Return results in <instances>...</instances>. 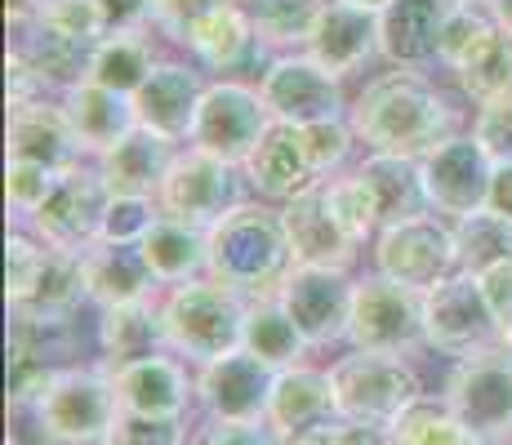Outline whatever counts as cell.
Here are the masks:
<instances>
[{
	"label": "cell",
	"mask_w": 512,
	"mask_h": 445,
	"mask_svg": "<svg viewBox=\"0 0 512 445\" xmlns=\"http://www.w3.org/2000/svg\"><path fill=\"white\" fill-rule=\"evenodd\" d=\"M348 125L357 143H366L370 152L423 161L432 147H441L455 134V112L437 85L401 67V72H383L379 81L361 89L357 103L348 107Z\"/></svg>",
	"instance_id": "obj_1"
},
{
	"label": "cell",
	"mask_w": 512,
	"mask_h": 445,
	"mask_svg": "<svg viewBox=\"0 0 512 445\" xmlns=\"http://www.w3.org/2000/svg\"><path fill=\"white\" fill-rule=\"evenodd\" d=\"M210 241V272L219 285L236 290L241 299L277 294L285 272L294 267L290 236H285L281 210L259 201H241L205 232Z\"/></svg>",
	"instance_id": "obj_2"
},
{
	"label": "cell",
	"mask_w": 512,
	"mask_h": 445,
	"mask_svg": "<svg viewBox=\"0 0 512 445\" xmlns=\"http://www.w3.org/2000/svg\"><path fill=\"white\" fill-rule=\"evenodd\" d=\"M250 299L219 285L214 276H196V281L170 285L156 299L161 312V343L165 352L183 356L187 365H210L219 356L241 348V325Z\"/></svg>",
	"instance_id": "obj_3"
},
{
	"label": "cell",
	"mask_w": 512,
	"mask_h": 445,
	"mask_svg": "<svg viewBox=\"0 0 512 445\" xmlns=\"http://www.w3.org/2000/svg\"><path fill=\"white\" fill-rule=\"evenodd\" d=\"M27 414H32V428L41 445H103L121 405H116L112 374H107L103 361L98 365L67 361Z\"/></svg>",
	"instance_id": "obj_4"
},
{
	"label": "cell",
	"mask_w": 512,
	"mask_h": 445,
	"mask_svg": "<svg viewBox=\"0 0 512 445\" xmlns=\"http://www.w3.org/2000/svg\"><path fill=\"white\" fill-rule=\"evenodd\" d=\"M330 383H334V410H339V419L383 423V428H388L410 401L423 397L415 365H410L406 356H388V352L348 348L330 365Z\"/></svg>",
	"instance_id": "obj_5"
},
{
	"label": "cell",
	"mask_w": 512,
	"mask_h": 445,
	"mask_svg": "<svg viewBox=\"0 0 512 445\" xmlns=\"http://www.w3.org/2000/svg\"><path fill=\"white\" fill-rule=\"evenodd\" d=\"M374 272L419 294L450 281L455 272H464L455 223H446V214H415V219L388 223L374 236Z\"/></svg>",
	"instance_id": "obj_6"
},
{
	"label": "cell",
	"mask_w": 512,
	"mask_h": 445,
	"mask_svg": "<svg viewBox=\"0 0 512 445\" xmlns=\"http://www.w3.org/2000/svg\"><path fill=\"white\" fill-rule=\"evenodd\" d=\"M348 348L357 352H388L410 356L428 348L423 334V294L410 285H397L388 276H361L352 290V316H348Z\"/></svg>",
	"instance_id": "obj_7"
},
{
	"label": "cell",
	"mask_w": 512,
	"mask_h": 445,
	"mask_svg": "<svg viewBox=\"0 0 512 445\" xmlns=\"http://www.w3.org/2000/svg\"><path fill=\"white\" fill-rule=\"evenodd\" d=\"M490 445H512V343L459 356L441 392Z\"/></svg>",
	"instance_id": "obj_8"
},
{
	"label": "cell",
	"mask_w": 512,
	"mask_h": 445,
	"mask_svg": "<svg viewBox=\"0 0 512 445\" xmlns=\"http://www.w3.org/2000/svg\"><path fill=\"white\" fill-rule=\"evenodd\" d=\"M423 334H428L432 352L455 356V361L504 343V330L481 294L477 272H455L450 281L423 294Z\"/></svg>",
	"instance_id": "obj_9"
},
{
	"label": "cell",
	"mask_w": 512,
	"mask_h": 445,
	"mask_svg": "<svg viewBox=\"0 0 512 445\" xmlns=\"http://www.w3.org/2000/svg\"><path fill=\"white\" fill-rule=\"evenodd\" d=\"M268 125H272V116H268V107H263L259 85L214 81V85H205V98H201V107H196V125H192L187 143L241 170Z\"/></svg>",
	"instance_id": "obj_10"
},
{
	"label": "cell",
	"mask_w": 512,
	"mask_h": 445,
	"mask_svg": "<svg viewBox=\"0 0 512 445\" xmlns=\"http://www.w3.org/2000/svg\"><path fill=\"white\" fill-rule=\"evenodd\" d=\"M419 174H423V192H428V210L459 223L468 214L486 210L495 161L477 143V134H450L446 143L432 147L419 161Z\"/></svg>",
	"instance_id": "obj_11"
},
{
	"label": "cell",
	"mask_w": 512,
	"mask_h": 445,
	"mask_svg": "<svg viewBox=\"0 0 512 445\" xmlns=\"http://www.w3.org/2000/svg\"><path fill=\"white\" fill-rule=\"evenodd\" d=\"M156 205L170 219H183L210 232L232 205H241V196H236V165L187 143V152H174L170 170L161 178V192H156Z\"/></svg>",
	"instance_id": "obj_12"
},
{
	"label": "cell",
	"mask_w": 512,
	"mask_h": 445,
	"mask_svg": "<svg viewBox=\"0 0 512 445\" xmlns=\"http://www.w3.org/2000/svg\"><path fill=\"white\" fill-rule=\"evenodd\" d=\"M259 94L272 121L285 125H312V121H334L343 116V81L330 76L317 58H308L303 49L277 54L268 63V72L259 76Z\"/></svg>",
	"instance_id": "obj_13"
},
{
	"label": "cell",
	"mask_w": 512,
	"mask_h": 445,
	"mask_svg": "<svg viewBox=\"0 0 512 445\" xmlns=\"http://www.w3.org/2000/svg\"><path fill=\"white\" fill-rule=\"evenodd\" d=\"M107 201H112V192H107L103 174L85 170V165H76V170L58 174V183L49 187V196L41 201V210L32 214V232L41 236L49 250H90L98 241V232H103V214H107Z\"/></svg>",
	"instance_id": "obj_14"
},
{
	"label": "cell",
	"mask_w": 512,
	"mask_h": 445,
	"mask_svg": "<svg viewBox=\"0 0 512 445\" xmlns=\"http://www.w3.org/2000/svg\"><path fill=\"white\" fill-rule=\"evenodd\" d=\"M352 281L339 267H308L294 263L277 285L281 308L294 316V325L303 330V339L312 348H330V343L348 339V316H352Z\"/></svg>",
	"instance_id": "obj_15"
},
{
	"label": "cell",
	"mask_w": 512,
	"mask_h": 445,
	"mask_svg": "<svg viewBox=\"0 0 512 445\" xmlns=\"http://www.w3.org/2000/svg\"><path fill=\"white\" fill-rule=\"evenodd\" d=\"M107 365V361H103ZM112 374L116 405L125 414H152V419H187L196 405V374H187V361L174 352H147L134 361L107 365Z\"/></svg>",
	"instance_id": "obj_16"
},
{
	"label": "cell",
	"mask_w": 512,
	"mask_h": 445,
	"mask_svg": "<svg viewBox=\"0 0 512 445\" xmlns=\"http://www.w3.org/2000/svg\"><path fill=\"white\" fill-rule=\"evenodd\" d=\"M277 370L250 352H228L210 365H196V405L214 423H263Z\"/></svg>",
	"instance_id": "obj_17"
},
{
	"label": "cell",
	"mask_w": 512,
	"mask_h": 445,
	"mask_svg": "<svg viewBox=\"0 0 512 445\" xmlns=\"http://www.w3.org/2000/svg\"><path fill=\"white\" fill-rule=\"evenodd\" d=\"M241 174L263 201H277V205L312 192L317 183H326L308 156L303 130L299 125H285V121H272L268 130H263V138L250 152V161L241 165Z\"/></svg>",
	"instance_id": "obj_18"
},
{
	"label": "cell",
	"mask_w": 512,
	"mask_h": 445,
	"mask_svg": "<svg viewBox=\"0 0 512 445\" xmlns=\"http://www.w3.org/2000/svg\"><path fill=\"white\" fill-rule=\"evenodd\" d=\"M303 54L317 58L330 76L348 81L352 72H361L379 54V14L348 5V0H321V14L312 23Z\"/></svg>",
	"instance_id": "obj_19"
},
{
	"label": "cell",
	"mask_w": 512,
	"mask_h": 445,
	"mask_svg": "<svg viewBox=\"0 0 512 445\" xmlns=\"http://www.w3.org/2000/svg\"><path fill=\"white\" fill-rule=\"evenodd\" d=\"M330 419H339L330 370H317V365H308V361L290 365V370H277L268 414H263V428H268L272 437L281 445H294L303 432L321 428V423H330Z\"/></svg>",
	"instance_id": "obj_20"
},
{
	"label": "cell",
	"mask_w": 512,
	"mask_h": 445,
	"mask_svg": "<svg viewBox=\"0 0 512 445\" xmlns=\"http://www.w3.org/2000/svg\"><path fill=\"white\" fill-rule=\"evenodd\" d=\"M201 98H205V81L196 67L156 63V72L147 76L143 89L130 98V103H134V121H139L143 130L170 138V143H187Z\"/></svg>",
	"instance_id": "obj_21"
},
{
	"label": "cell",
	"mask_w": 512,
	"mask_h": 445,
	"mask_svg": "<svg viewBox=\"0 0 512 445\" xmlns=\"http://www.w3.org/2000/svg\"><path fill=\"white\" fill-rule=\"evenodd\" d=\"M281 223H285V236H290V254L294 263H308V267H339L348 272L357 263V250L361 241H352L343 232V223L330 214L326 205V187H312V192L294 196V201L281 205Z\"/></svg>",
	"instance_id": "obj_22"
},
{
	"label": "cell",
	"mask_w": 512,
	"mask_h": 445,
	"mask_svg": "<svg viewBox=\"0 0 512 445\" xmlns=\"http://www.w3.org/2000/svg\"><path fill=\"white\" fill-rule=\"evenodd\" d=\"M81 272H85V290H90L94 308L143 303V299H156V290H161V281L152 276L139 245L94 241L90 250H81Z\"/></svg>",
	"instance_id": "obj_23"
},
{
	"label": "cell",
	"mask_w": 512,
	"mask_h": 445,
	"mask_svg": "<svg viewBox=\"0 0 512 445\" xmlns=\"http://www.w3.org/2000/svg\"><path fill=\"white\" fill-rule=\"evenodd\" d=\"M455 0H392L379 9V58L392 67H423L437 58L441 27Z\"/></svg>",
	"instance_id": "obj_24"
},
{
	"label": "cell",
	"mask_w": 512,
	"mask_h": 445,
	"mask_svg": "<svg viewBox=\"0 0 512 445\" xmlns=\"http://www.w3.org/2000/svg\"><path fill=\"white\" fill-rule=\"evenodd\" d=\"M81 143L63 116V103H32L9 112V161H32L54 174L81 165Z\"/></svg>",
	"instance_id": "obj_25"
},
{
	"label": "cell",
	"mask_w": 512,
	"mask_h": 445,
	"mask_svg": "<svg viewBox=\"0 0 512 445\" xmlns=\"http://www.w3.org/2000/svg\"><path fill=\"white\" fill-rule=\"evenodd\" d=\"M63 116L72 125L76 143H81L85 156H103L107 147H116L130 130H139L134 121V103L116 89H103L94 81H81L72 89H63Z\"/></svg>",
	"instance_id": "obj_26"
},
{
	"label": "cell",
	"mask_w": 512,
	"mask_h": 445,
	"mask_svg": "<svg viewBox=\"0 0 512 445\" xmlns=\"http://www.w3.org/2000/svg\"><path fill=\"white\" fill-rule=\"evenodd\" d=\"M174 161V143L152 130H130L116 147L98 156V174H103L112 196H156L161 178Z\"/></svg>",
	"instance_id": "obj_27"
},
{
	"label": "cell",
	"mask_w": 512,
	"mask_h": 445,
	"mask_svg": "<svg viewBox=\"0 0 512 445\" xmlns=\"http://www.w3.org/2000/svg\"><path fill=\"white\" fill-rule=\"evenodd\" d=\"M143 259L152 267V276L161 281V290L183 281H196V276L210 272V241H205V227H192L183 219H161L152 223V232L143 236Z\"/></svg>",
	"instance_id": "obj_28"
},
{
	"label": "cell",
	"mask_w": 512,
	"mask_h": 445,
	"mask_svg": "<svg viewBox=\"0 0 512 445\" xmlns=\"http://www.w3.org/2000/svg\"><path fill=\"white\" fill-rule=\"evenodd\" d=\"M241 352L259 356L268 370H290V365L308 361L312 343L303 339V330L294 325V316L281 308L277 294H263V299H250V308H245Z\"/></svg>",
	"instance_id": "obj_29"
},
{
	"label": "cell",
	"mask_w": 512,
	"mask_h": 445,
	"mask_svg": "<svg viewBox=\"0 0 512 445\" xmlns=\"http://www.w3.org/2000/svg\"><path fill=\"white\" fill-rule=\"evenodd\" d=\"M357 174L366 178L374 205H379V223L383 227L401 223V219H415V214H428V192H423L419 161L370 152L366 161L357 165ZM383 227H379V232H383Z\"/></svg>",
	"instance_id": "obj_30"
},
{
	"label": "cell",
	"mask_w": 512,
	"mask_h": 445,
	"mask_svg": "<svg viewBox=\"0 0 512 445\" xmlns=\"http://www.w3.org/2000/svg\"><path fill=\"white\" fill-rule=\"evenodd\" d=\"M81 303H90L85 272H81V254L49 250L41 272H36V281H32V290H27V299L14 303L9 312L45 316V321H72V316L81 312Z\"/></svg>",
	"instance_id": "obj_31"
},
{
	"label": "cell",
	"mask_w": 512,
	"mask_h": 445,
	"mask_svg": "<svg viewBox=\"0 0 512 445\" xmlns=\"http://www.w3.org/2000/svg\"><path fill=\"white\" fill-rule=\"evenodd\" d=\"M94 339H98V352H103L107 365L161 352L165 343H161V312H156V299L121 303V308H98Z\"/></svg>",
	"instance_id": "obj_32"
},
{
	"label": "cell",
	"mask_w": 512,
	"mask_h": 445,
	"mask_svg": "<svg viewBox=\"0 0 512 445\" xmlns=\"http://www.w3.org/2000/svg\"><path fill=\"white\" fill-rule=\"evenodd\" d=\"M187 49H192V58L205 67V72H236V67L259 49V32H254L250 14H245L236 0H228L219 14H210L201 27H196V36L187 41Z\"/></svg>",
	"instance_id": "obj_33"
},
{
	"label": "cell",
	"mask_w": 512,
	"mask_h": 445,
	"mask_svg": "<svg viewBox=\"0 0 512 445\" xmlns=\"http://www.w3.org/2000/svg\"><path fill=\"white\" fill-rule=\"evenodd\" d=\"M156 72V49L143 32H107L90 58V76L85 81L116 89V94L134 98L143 81Z\"/></svg>",
	"instance_id": "obj_34"
},
{
	"label": "cell",
	"mask_w": 512,
	"mask_h": 445,
	"mask_svg": "<svg viewBox=\"0 0 512 445\" xmlns=\"http://www.w3.org/2000/svg\"><path fill=\"white\" fill-rule=\"evenodd\" d=\"M388 428L397 445H490L472 423L459 419L455 405L446 397H432V392L410 401Z\"/></svg>",
	"instance_id": "obj_35"
},
{
	"label": "cell",
	"mask_w": 512,
	"mask_h": 445,
	"mask_svg": "<svg viewBox=\"0 0 512 445\" xmlns=\"http://www.w3.org/2000/svg\"><path fill=\"white\" fill-rule=\"evenodd\" d=\"M250 14L263 49H303L321 14V0H236Z\"/></svg>",
	"instance_id": "obj_36"
},
{
	"label": "cell",
	"mask_w": 512,
	"mask_h": 445,
	"mask_svg": "<svg viewBox=\"0 0 512 445\" xmlns=\"http://www.w3.org/2000/svg\"><path fill=\"white\" fill-rule=\"evenodd\" d=\"M455 81H459V89H464V98H472L477 107H486V103H495L499 94H508L512 89V36L504 32V27H499V32L490 36L464 67H459Z\"/></svg>",
	"instance_id": "obj_37"
},
{
	"label": "cell",
	"mask_w": 512,
	"mask_h": 445,
	"mask_svg": "<svg viewBox=\"0 0 512 445\" xmlns=\"http://www.w3.org/2000/svg\"><path fill=\"white\" fill-rule=\"evenodd\" d=\"M455 236H459V263H464V272H486L490 263L512 259V219H504L495 210L459 219Z\"/></svg>",
	"instance_id": "obj_38"
},
{
	"label": "cell",
	"mask_w": 512,
	"mask_h": 445,
	"mask_svg": "<svg viewBox=\"0 0 512 445\" xmlns=\"http://www.w3.org/2000/svg\"><path fill=\"white\" fill-rule=\"evenodd\" d=\"M495 32H499V23H495V14H490V9H481L477 0H455V5H450V14H446V27H441L437 63L450 67V72H459V67H464Z\"/></svg>",
	"instance_id": "obj_39"
},
{
	"label": "cell",
	"mask_w": 512,
	"mask_h": 445,
	"mask_svg": "<svg viewBox=\"0 0 512 445\" xmlns=\"http://www.w3.org/2000/svg\"><path fill=\"white\" fill-rule=\"evenodd\" d=\"M326 205H330V214L343 223V232L352 236V241H374L379 236V205H374V196H370V187H366V178H361L357 170L352 174H343V178H326Z\"/></svg>",
	"instance_id": "obj_40"
},
{
	"label": "cell",
	"mask_w": 512,
	"mask_h": 445,
	"mask_svg": "<svg viewBox=\"0 0 512 445\" xmlns=\"http://www.w3.org/2000/svg\"><path fill=\"white\" fill-rule=\"evenodd\" d=\"M32 23H41L58 36H72V41H85V45H98L107 36V18L98 0H45V9Z\"/></svg>",
	"instance_id": "obj_41"
},
{
	"label": "cell",
	"mask_w": 512,
	"mask_h": 445,
	"mask_svg": "<svg viewBox=\"0 0 512 445\" xmlns=\"http://www.w3.org/2000/svg\"><path fill=\"white\" fill-rule=\"evenodd\" d=\"M161 219L156 196H112L103 214V232L98 241H116V245H143V236L152 232V223Z\"/></svg>",
	"instance_id": "obj_42"
},
{
	"label": "cell",
	"mask_w": 512,
	"mask_h": 445,
	"mask_svg": "<svg viewBox=\"0 0 512 445\" xmlns=\"http://www.w3.org/2000/svg\"><path fill=\"white\" fill-rule=\"evenodd\" d=\"M45 254H49V245L36 232H23V227L9 232V241H5V299H9V308L27 299Z\"/></svg>",
	"instance_id": "obj_43"
},
{
	"label": "cell",
	"mask_w": 512,
	"mask_h": 445,
	"mask_svg": "<svg viewBox=\"0 0 512 445\" xmlns=\"http://www.w3.org/2000/svg\"><path fill=\"white\" fill-rule=\"evenodd\" d=\"M103 445H192L187 419H152V414H116Z\"/></svg>",
	"instance_id": "obj_44"
},
{
	"label": "cell",
	"mask_w": 512,
	"mask_h": 445,
	"mask_svg": "<svg viewBox=\"0 0 512 445\" xmlns=\"http://www.w3.org/2000/svg\"><path fill=\"white\" fill-rule=\"evenodd\" d=\"M303 130V143H308V156L312 165H317L321 178H330L339 170L343 161H348L352 143H357V134H352V125L343 121V116H334V121H312V125H299Z\"/></svg>",
	"instance_id": "obj_45"
},
{
	"label": "cell",
	"mask_w": 512,
	"mask_h": 445,
	"mask_svg": "<svg viewBox=\"0 0 512 445\" xmlns=\"http://www.w3.org/2000/svg\"><path fill=\"white\" fill-rule=\"evenodd\" d=\"M223 5H228V0H152V23L161 27L170 41L187 45L196 36V27L210 14H219Z\"/></svg>",
	"instance_id": "obj_46"
},
{
	"label": "cell",
	"mask_w": 512,
	"mask_h": 445,
	"mask_svg": "<svg viewBox=\"0 0 512 445\" xmlns=\"http://www.w3.org/2000/svg\"><path fill=\"white\" fill-rule=\"evenodd\" d=\"M58 183L54 170H45V165H32V161H9L5 170V196H9V210L27 214L32 219L36 210H41V201L49 196V187Z\"/></svg>",
	"instance_id": "obj_47"
},
{
	"label": "cell",
	"mask_w": 512,
	"mask_h": 445,
	"mask_svg": "<svg viewBox=\"0 0 512 445\" xmlns=\"http://www.w3.org/2000/svg\"><path fill=\"white\" fill-rule=\"evenodd\" d=\"M472 134H477V143L486 147L490 161H495V165L512 161V89H508V94H499L495 103L477 107Z\"/></svg>",
	"instance_id": "obj_48"
},
{
	"label": "cell",
	"mask_w": 512,
	"mask_h": 445,
	"mask_svg": "<svg viewBox=\"0 0 512 445\" xmlns=\"http://www.w3.org/2000/svg\"><path fill=\"white\" fill-rule=\"evenodd\" d=\"M5 89H9V112H14V107L45 103L54 85H49L41 76V67L27 58V49L14 45V49H9V58H5Z\"/></svg>",
	"instance_id": "obj_49"
},
{
	"label": "cell",
	"mask_w": 512,
	"mask_h": 445,
	"mask_svg": "<svg viewBox=\"0 0 512 445\" xmlns=\"http://www.w3.org/2000/svg\"><path fill=\"white\" fill-rule=\"evenodd\" d=\"M294 445H397V441H392V428H383V423L330 419V423H321V428L303 432Z\"/></svg>",
	"instance_id": "obj_50"
},
{
	"label": "cell",
	"mask_w": 512,
	"mask_h": 445,
	"mask_svg": "<svg viewBox=\"0 0 512 445\" xmlns=\"http://www.w3.org/2000/svg\"><path fill=\"white\" fill-rule=\"evenodd\" d=\"M481 294H486L490 312H495L499 330H504V343H512V259L508 263H490L486 272H477Z\"/></svg>",
	"instance_id": "obj_51"
},
{
	"label": "cell",
	"mask_w": 512,
	"mask_h": 445,
	"mask_svg": "<svg viewBox=\"0 0 512 445\" xmlns=\"http://www.w3.org/2000/svg\"><path fill=\"white\" fill-rule=\"evenodd\" d=\"M192 445H281L263 423H214L205 419L192 432Z\"/></svg>",
	"instance_id": "obj_52"
},
{
	"label": "cell",
	"mask_w": 512,
	"mask_h": 445,
	"mask_svg": "<svg viewBox=\"0 0 512 445\" xmlns=\"http://www.w3.org/2000/svg\"><path fill=\"white\" fill-rule=\"evenodd\" d=\"M107 32H143L152 23V0H98Z\"/></svg>",
	"instance_id": "obj_53"
},
{
	"label": "cell",
	"mask_w": 512,
	"mask_h": 445,
	"mask_svg": "<svg viewBox=\"0 0 512 445\" xmlns=\"http://www.w3.org/2000/svg\"><path fill=\"white\" fill-rule=\"evenodd\" d=\"M486 210L504 214V219H512V161L495 165V178H490V201Z\"/></svg>",
	"instance_id": "obj_54"
},
{
	"label": "cell",
	"mask_w": 512,
	"mask_h": 445,
	"mask_svg": "<svg viewBox=\"0 0 512 445\" xmlns=\"http://www.w3.org/2000/svg\"><path fill=\"white\" fill-rule=\"evenodd\" d=\"M45 9V0H5V18H9V27H27L36 14Z\"/></svg>",
	"instance_id": "obj_55"
},
{
	"label": "cell",
	"mask_w": 512,
	"mask_h": 445,
	"mask_svg": "<svg viewBox=\"0 0 512 445\" xmlns=\"http://www.w3.org/2000/svg\"><path fill=\"white\" fill-rule=\"evenodd\" d=\"M486 9L495 14V23L504 27V32L512 36V0H486Z\"/></svg>",
	"instance_id": "obj_56"
},
{
	"label": "cell",
	"mask_w": 512,
	"mask_h": 445,
	"mask_svg": "<svg viewBox=\"0 0 512 445\" xmlns=\"http://www.w3.org/2000/svg\"><path fill=\"white\" fill-rule=\"evenodd\" d=\"M348 5H361V9H374V14H379V9H388L392 0H348Z\"/></svg>",
	"instance_id": "obj_57"
},
{
	"label": "cell",
	"mask_w": 512,
	"mask_h": 445,
	"mask_svg": "<svg viewBox=\"0 0 512 445\" xmlns=\"http://www.w3.org/2000/svg\"><path fill=\"white\" fill-rule=\"evenodd\" d=\"M477 5H481V0H477Z\"/></svg>",
	"instance_id": "obj_58"
}]
</instances>
